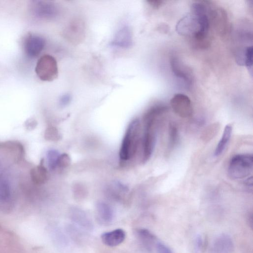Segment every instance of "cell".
<instances>
[{
	"label": "cell",
	"instance_id": "6da1fadb",
	"mask_svg": "<svg viewBox=\"0 0 253 253\" xmlns=\"http://www.w3.org/2000/svg\"><path fill=\"white\" fill-rule=\"evenodd\" d=\"M166 112L167 108L165 106L158 105L151 107L144 114L142 143L144 163L146 162L153 153L157 141L158 119Z\"/></svg>",
	"mask_w": 253,
	"mask_h": 253
},
{
	"label": "cell",
	"instance_id": "7a4b0ae2",
	"mask_svg": "<svg viewBox=\"0 0 253 253\" xmlns=\"http://www.w3.org/2000/svg\"><path fill=\"white\" fill-rule=\"evenodd\" d=\"M141 129L138 119L132 120L128 125L119 151L121 160L127 161L136 156L141 141Z\"/></svg>",
	"mask_w": 253,
	"mask_h": 253
},
{
	"label": "cell",
	"instance_id": "3957f363",
	"mask_svg": "<svg viewBox=\"0 0 253 253\" xmlns=\"http://www.w3.org/2000/svg\"><path fill=\"white\" fill-rule=\"evenodd\" d=\"M253 158L251 154H238L232 158L228 174L233 180H242L249 176L253 172Z\"/></svg>",
	"mask_w": 253,
	"mask_h": 253
},
{
	"label": "cell",
	"instance_id": "277c9868",
	"mask_svg": "<svg viewBox=\"0 0 253 253\" xmlns=\"http://www.w3.org/2000/svg\"><path fill=\"white\" fill-rule=\"evenodd\" d=\"M36 71L41 80L52 81L58 76L57 62L52 56L44 55L38 62Z\"/></svg>",
	"mask_w": 253,
	"mask_h": 253
},
{
	"label": "cell",
	"instance_id": "5b68a950",
	"mask_svg": "<svg viewBox=\"0 0 253 253\" xmlns=\"http://www.w3.org/2000/svg\"><path fill=\"white\" fill-rule=\"evenodd\" d=\"M171 105L175 113L181 118H189L193 114L191 102L184 94H176L171 101Z\"/></svg>",
	"mask_w": 253,
	"mask_h": 253
},
{
	"label": "cell",
	"instance_id": "8992f818",
	"mask_svg": "<svg viewBox=\"0 0 253 253\" xmlns=\"http://www.w3.org/2000/svg\"><path fill=\"white\" fill-rule=\"evenodd\" d=\"M32 10L38 18L44 20L55 19L59 14L58 6L51 1H34Z\"/></svg>",
	"mask_w": 253,
	"mask_h": 253
},
{
	"label": "cell",
	"instance_id": "52a82bcc",
	"mask_svg": "<svg viewBox=\"0 0 253 253\" xmlns=\"http://www.w3.org/2000/svg\"><path fill=\"white\" fill-rule=\"evenodd\" d=\"M172 71L177 77L182 79L189 88L193 83V74L190 69L184 64L177 57L172 56L170 60Z\"/></svg>",
	"mask_w": 253,
	"mask_h": 253
},
{
	"label": "cell",
	"instance_id": "ba28073f",
	"mask_svg": "<svg viewBox=\"0 0 253 253\" xmlns=\"http://www.w3.org/2000/svg\"><path fill=\"white\" fill-rule=\"evenodd\" d=\"M111 46L120 49H129L133 44V34L128 26L120 28L116 33L111 42Z\"/></svg>",
	"mask_w": 253,
	"mask_h": 253
},
{
	"label": "cell",
	"instance_id": "9c48e42d",
	"mask_svg": "<svg viewBox=\"0 0 253 253\" xmlns=\"http://www.w3.org/2000/svg\"><path fill=\"white\" fill-rule=\"evenodd\" d=\"M234 244L231 237L227 234H221L213 241L210 253H232Z\"/></svg>",
	"mask_w": 253,
	"mask_h": 253
},
{
	"label": "cell",
	"instance_id": "30bf717a",
	"mask_svg": "<svg viewBox=\"0 0 253 253\" xmlns=\"http://www.w3.org/2000/svg\"><path fill=\"white\" fill-rule=\"evenodd\" d=\"M45 46V40L40 36L30 35L25 42V50L30 57H38L44 49Z\"/></svg>",
	"mask_w": 253,
	"mask_h": 253
},
{
	"label": "cell",
	"instance_id": "8fae6325",
	"mask_svg": "<svg viewBox=\"0 0 253 253\" xmlns=\"http://www.w3.org/2000/svg\"><path fill=\"white\" fill-rule=\"evenodd\" d=\"M65 33V36L69 41L78 43L84 36V24L81 20H75L69 25Z\"/></svg>",
	"mask_w": 253,
	"mask_h": 253
},
{
	"label": "cell",
	"instance_id": "7c38bea8",
	"mask_svg": "<svg viewBox=\"0 0 253 253\" xmlns=\"http://www.w3.org/2000/svg\"><path fill=\"white\" fill-rule=\"evenodd\" d=\"M213 27L216 32L221 35L227 32L228 27L227 16L226 12L222 9L212 10L210 14Z\"/></svg>",
	"mask_w": 253,
	"mask_h": 253
},
{
	"label": "cell",
	"instance_id": "4fadbf2b",
	"mask_svg": "<svg viewBox=\"0 0 253 253\" xmlns=\"http://www.w3.org/2000/svg\"><path fill=\"white\" fill-rule=\"evenodd\" d=\"M126 232L122 229H116L104 233L101 236L103 243L109 247H115L121 244L125 239Z\"/></svg>",
	"mask_w": 253,
	"mask_h": 253
},
{
	"label": "cell",
	"instance_id": "5bb4252c",
	"mask_svg": "<svg viewBox=\"0 0 253 253\" xmlns=\"http://www.w3.org/2000/svg\"><path fill=\"white\" fill-rule=\"evenodd\" d=\"M97 214L98 221L102 224H108L113 219V210L105 202H100L97 203Z\"/></svg>",
	"mask_w": 253,
	"mask_h": 253
},
{
	"label": "cell",
	"instance_id": "9a60e30c",
	"mask_svg": "<svg viewBox=\"0 0 253 253\" xmlns=\"http://www.w3.org/2000/svg\"><path fill=\"white\" fill-rule=\"evenodd\" d=\"M43 164L44 160H42L40 165L34 168L31 171L32 180L35 184L37 185L45 183L48 180V171Z\"/></svg>",
	"mask_w": 253,
	"mask_h": 253
},
{
	"label": "cell",
	"instance_id": "2e32d148",
	"mask_svg": "<svg viewBox=\"0 0 253 253\" xmlns=\"http://www.w3.org/2000/svg\"><path fill=\"white\" fill-rule=\"evenodd\" d=\"M232 127L228 124L224 128L222 138L216 148L215 155L216 157L220 156L225 150L231 137Z\"/></svg>",
	"mask_w": 253,
	"mask_h": 253
},
{
	"label": "cell",
	"instance_id": "e0dca14e",
	"mask_svg": "<svg viewBox=\"0 0 253 253\" xmlns=\"http://www.w3.org/2000/svg\"><path fill=\"white\" fill-rule=\"evenodd\" d=\"M179 130L176 124L171 123L169 126L168 149L172 150L176 146L179 138Z\"/></svg>",
	"mask_w": 253,
	"mask_h": 253
},
{
	"label": "cell",
	"instance_id": "ac0fdd59",
	"mask_svg": "<svg viewBox=\"0 0 253 253\" xmlns=\"http://www.w3.org/2000/svg\"><path fill=\"white\" fill-rule=\"evenodd\" d=\"M11 189L8 183L4 180L0 181V203H8L11 199Z\"/></svg>",
	"mask_w": 253,
	"mask_h": 253
},
{
	"label": "cell",
	"instance_id": "d6986e66",
	"mask_svg": "<svg viewBox=\"0 0 253 253\" xmlns=\"http://www.w3.org/2000/svg\"><path fill=\"white\" fill-rule=\"evenodd\" d=\"M137 234L141 241L147 246L151 245L156 239L155 235L146 229L142 228L138 230Z\"/></svg>",
	"mask_w": 253,
	"mask_h": 253
},
{
	"label": "cell",
	"instance_id": "ffe728a7",
	"mask_svg": "<svg viewBox=\"0 0 253 253\" xmlns=\"http://www.w3.org/2000/svg\"><path fill=\"white\" fill-rule=\"evenodd\" d=\"M60 155V153L56 149H50L47 152V157L50 170H54L57 167Z\"/></svg>",
	"mask_w": 253,
	"mask_h": 253
},
{
	"label": "cell",
	"instance_id": "44dd1931",
	"mask_svg": "<svg viewBox=\"0 0 253 253\" xmlns=\"http://www.w3.org/2000/svg\"><path fill=\"white\" fill-rule=\"evenodd\" d=\"M44 137L46 140L52 142H57L61 139V135L58 129L54 126H49L47 128Z\"/></svg>",
	"mask_w": 253,
	"mask_h": 253
},
{
	"label": "cell",
	"instance_id": "7402d4cb",
	"mask_svg": "<svg viewBox=\"0 0 253 253\" xmlns=\"http://www.w3.org/2000/svg\"><path fill=\"white\" fill-rule=\"evenodd\" d=\"M73 218L80 225L85 226L86 221L89 222L85 213L78 209H73L72 210Z\"/></svg>",
	"mask_w": 253,
	"mask_h": 253
},
{
	"label": "cell",
	"instance_id": "603a6c76",
	"mask_svg": "<svg viewBox=\"0 0 253 253\" xmlns=\"http://www.w3.org/2000/svg\"><path fill=\"white\" fill-rule=\"evenodd\" d=\"M72 162L70 155L67 153L60 154L57 164V167L61 168H66L69 167Z\"/></svg>",
	"mask_w": 253,
	"mask_h": 253
},
{
	"label": "cell",
	"instance_id": "cb8c5ba5",
	"mask_svg": "<svg viewBox=\"0 0 253 253\" xmlns=\"http://www.w3.org/2000/svg\"><path fill=\"white\" fill-rule=\"evenodd\" d=\"M72 101V97L70 94H65L61 97L59 100L60 106L64 108L68 106Z\"/></svg>",
	"mask_w": 253,
	"mask_h": 253
},
{
	"label": "cell",
	"instance_id": "d4e9b609",
	"mask_svg": "<svg viewBox=\"0 0 253 253\" xmlns=\"http://www.w3.org/2000/svg\"><path fill=\"white\" fill-rule=\"evenodd\" d=\"M156 248L158 253H173L168 246L160 242L156 244Z\"/></svg>",
	"mask_w": 253,
	"mask_h": 253
},
{
	"label": "cell",
	"instance_id": "484cf974",
	"mask_svg": "<svg viewBox=\"0 0 253 253\" xmlns=\"http://www.w3.org/2000/svg\"><path fill=\"white\" fill-rule=\"evenodd\" d=\"M37 124V122L35 119L30 118L26 122L25 126L28 130L32 131L36 129Z\"/></svg>",
	"mask_w": 253,
	"mask_h": 253
},
{
	"label": "cell",
	"instance_id": "4316f807",
	"mask_svg": "<svg viewBox=\"0 0 253 253\" xmlns=\"http://www.w3.org/2000/svg\"><path fill=\"white\" fill-rule=\"evenodd\" d=\"M147 2L149 5L154 9H158L160 8L163 4L164 2L163 1H159V0H153V1H147Z\"/></svg>",
	"mask_w": 253,
	"mask_h": 253
},
{
	"label": "cell",
	"instance_id": "83f0119b",
	"mask_svg": "<svg viewBox=\"0 0 253 253\" xmlns=\"http://www.w3.org/2000/svg\"><path fill=\"white\" fill-rule=\"evenodd\" d=\"M203 245V241L202 237L200 235H198L195 239V246L197 250L201 251L202 249Z\"/></svg>",
	"mask_w": 253,
	"mask_h": 253
},
{
	"label": "cell",
	"instance_id": "f1b7e54d",
	"mask_svg": "<svg viewBox=\"0 0 253 253\" xmlns=\"http://www.w3.org/2000/svg\"><path fill=\"white\" fill-rule=\"evenodd\" d=\"M245 183L248 186L252 187L253 185V181H252V177L251 176L250 178H248L246 181H245Z\"/></svg>",
	"mask_w": 253,
	"mask_h": 253
}]
</instances>
